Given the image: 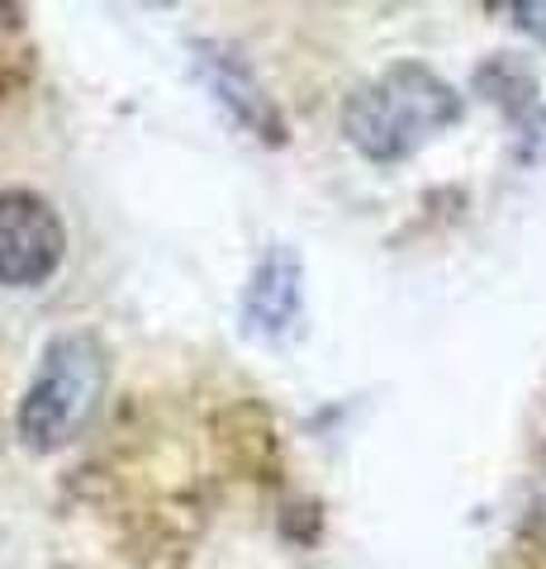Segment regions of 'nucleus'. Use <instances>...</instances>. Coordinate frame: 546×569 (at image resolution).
I'll return each mask as SVG.
<instances>
[{
    "label": "nucleus",
    "instance_id": "3",
    "mask_svg": "<svg viewBox=\"0 0 546 569\" xmlns=\"http://www.w3.org/2000/svg\"><path fill=\"white\" fill-rule=\"evenodd\" d=\"M67 257V228L43 194L0 190V284L6 290H39L58 276Z\"/></svg>",
    "mask_w": 546,
    "mask_h": 569
},
{
    "label": "nucleus",
    "instance_id": "4",
    "mask_svg": "<svg viewBox=\"0 0 546 569\" xmlns=\"http://www.w3.org/2000/svg\"><path fill=\"white\" fill-rule=\"evenodd\" d=\"M196 67H200V81L209 86V96H215L224 110L242 123V129H252V133L271 138V142L286 138V119H280L276 100L261 91V81L252 77V67L242 62L234 48L196 43Z\"/></svg>",
    "mask_w": 546,
    "mask_h": 569
},
{
    "label": "nucleus",
    "instance_id": "1",
    "mask_svg": "<svg viewBox=\"0 0 546 569\" xmlns=\"http://www.w3.org/2000/svg\"><path fill=\"white\" fill-rule=\"evenodd\" d=\"M461 123V96L423 62H395L361 81L343 104V133L366 162H404L423 142Z\"/></svg>",
    "mask_w": 546,
    "mask_h": 569
},
{
    "label": "nucleus",
    "instance_id": "6",
    "mask_svg": "<svg viewBox=\"0 0 546 569\" xmlns=\"http://www.w3.org/2000/svg\"><path fill=\"white\" fill-rule=\"evenodd\" d=\"M508 14H514V24L537 33V39L546 43V0H533V6H508Z\"/></svg>",
    "mask_w": 546,
    "mask_h": 569
},
{
    "label": "nucleus",
    "instance_id": "2",
    "mask_svg": "<svg viewBox=\"0 0 546 569\" xmlns=\"http://www.w3.org/2000/svg\"><path fill=\"white\" fill-rule=\"evenodd\" d=\"M105 380H110V356H105V342L96 332L52 337L20 399V413H14L20 441L39 456L62 451L67 441H77L81 427L100 408Z\"/></svg>",
    "mask_w": 546,
    "mask_h": 569
},
{
    "label": "nucleus",
    "instance_id": "5",
    "mask_svg": "<svg viewBox=\"0 0 546 569\" xmlns=\"http://www.w3.org/2000/svg\"><path fill=\"white\" fill-rule=\"evenodd\" d=\"M299 305H305V266L290 247H267L252 266L248 290H242V323L257 337H280L295 328Z\"/></svg>",
    "mask_w": 546,
    "mask_h": 569
}]
</instances>
